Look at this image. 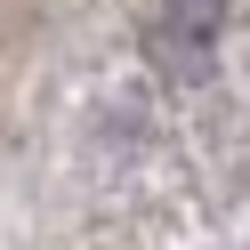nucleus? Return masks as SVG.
<instances>
[{
    "label": "nucleus",
    "mask_w": 250,
    "mask_h": 250,
    "mask_svg": "<svg viewBox=\"0 0 250 250\" xmlns=\"http://www.w3.org/2000/svg\"><path fill=\"white\" fill-rule=\"evenodd\" d=\"M218 33H226V0H162L153 8V57L178 73H202L218 57Z\"/></svg>",
    "instance_id": "nucleus-1"
}]
</instances>
